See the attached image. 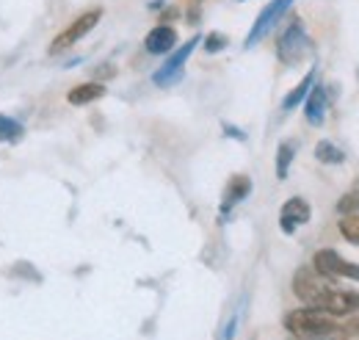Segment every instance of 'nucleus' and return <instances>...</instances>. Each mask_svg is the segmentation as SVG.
I'll use <instances>...</instances> for the list:
<instances>
[{
    "label": "nucleus",
    "mask_w": 359,
    "mask_h": 340,
    "mask_svg": "<svg viewBox=\"0 0 359 340\" xmlns=\"http://www.w3.org/2000/svg\"><path fill=\"white\" fill-rule=\"evenodd\" d=\"M293 294L302 299L307 307L323 310L326 315L343 318L359 313V294L357 291H343L334 285V280L318 274L313 266H304L293 277Z\"/></svg>",
    "instance_id": "f257e3e1"
},
{
    "label": "nucleus",
    "mask_w": 359,
    "mask_h": 340,
    "mask_svg": "<svg viewBox=\"0 0 359 340\" xmlns=\"http://www.w3.org/2000/svg\"><path fill=\"white\" fill-rule=\"evenodd\" d=\"M285 329L293 338L302 340H315V338H332V335H343L340 321L334 315H326L323 310L315 307H302V310H290L285 315Z\"/></svg>",
    "instance_id": "f03ea898"
},
{
    "label": "nucleus",
    "mask_w": 359,
    "mask_h": 340,
    "mask_svg": "<svg viewBox=\"0 0 359 340\" xmlns=\"http://www.w3.org/2000/svg\"><path fill=\"white\" fill-rule=\"evenodd\" d=\"M313 53V39L304 31V22L299 17H293L287 22V28L279 34L276 39V58L285 67H299L302 61H307V55Z\"/></svg>",
    "instance_id": "7ed1b4c3"
},
{
    "label": "nucleus",
    "mask_w": 359,
    "mask_h": 340,
    "mask_svg": "<svg viewBox=\"0 0 359 340\" xmlns=\"http://www.w3.org/2000/svg\"><path fill=\"white\" fill-rule=\"evenodd\" d=\"M196 44H202V37H199V34L191 37L185 44L175 47V50L169 53V58L163 61V67L152 75V84L161 86V89H169V86L180 84V81H182V72H185V61L191 58V53L196 50Z\"/></svg>",
    "instance_id": "20e7f679"
},
{
    "label": "nucleus",
    "mask_w": 359,
    "mask_h": 340,
    "mask_svg": "<svg viewBox=\"0 0 359 340\" xmlns=\"http://www.w3.org/2000/svg\"><path fill=\"white\" fill-rule=\"evenodd\" d=\"M102 20V8H89V11H83V14H78L55 39L50 44V53L55 55V53H64V50H69V47H75V44L81 42L86 34H91L94 28H97V22Z\"/></svg>",
    "instance_id": "39448f33"
},
{
    "label": "nucleus",
    "mask_w": 359,
    "mask_h": 340,
    "mask_svg": "<svg viewBox=\"0 0 359 340\" xmlns=\"http://www.w3.org/2000/svg\"><path fill=\"white\" fill-rule=\"evenodd\" d=\"M290 6H293V0H271L269 6L257 14V20H255V25H252V31H249V37H246L243 47H255V44L263 42L271 31L279 25V20L287 14Z\"/></svg>",
    "instance_id": "423d86ee"
},
{
    "label": "nucleus",
    "mask_w": 359,
    "mask_h": 340,
    "mask_svg": "<svg viewBox=\"0 0 359 340\" xmlns=\"http://www.w3.org/2000/svg\"><path fill=\"white\" fill-rule=\"evenodd\" d=\"M313 268L318 274L329 277V280H357L359 282V266L348 263L346 257H340L334 249H320L313 257Z\"/></svg>",
    "instance_id": "0eeeda50"
},
{
    "label": "nucleus",
    "mask_w": 359,
    "mask_h": 340,
    "mask_svg": "<svg viewBox=\"0 0 359 340\" xmlns=\"http://www.w3.org/2000/svg\"><path fill=\"white\" fill-rule=\"evenodd\" d=\"M310 218H313L310 202L302 200V197H290V200L282 205V211H279V227H282L285 235H293V233H296L299 227H304Z\"/></svg>",
    "instance_id": "6e6552de"
},
{
    "label": "nucleus",
    "mask_w": 359,
    "mask_h": 340,
    "mask_svg": "<svg viewBox=\"0 0 359 340\" xmlns=\"http://www.w3.org/2000/svg\"><path fill=\"white\" fill-rule=\"evenodd\" d=\"M175 47H177V31L172 25H163V22L155 25L144 39V50L149 55H169Z\"/></svg>",
    "instance_id": "1a4fd4ad"
},
{
    "label": "nucleus",
    "mask_w": 359,
    "mask_h": 340,
    "mask_svg": "<svg viewBox=\"0 0 359 340\" xmlns=\"http://www.w3.org/2000/svg\"><path fill=\"white\" fill-rule=\"evenodd\" d=\"M326 108H329V94H326V86L313 84L307 100H304V117L313 128H320L323 119H326Z\"/></svg>",
    "instance_id": "9d476101"
},
{
    "label": "nucleus",
    "mask_w": 359,
    "mask_h": 340,
    "mask_svg": "<svg viewBox=\"0 0 359 340\" xmlns=\"http://www.w3.org/2000/svg\"><path fill=\"white\" fill-rule=\"evenodd\" d=\"M252 194V180L246 174H235L224 188V200H222V216H229L232 208H238L246 197Z\"/></svg>",
    "instance_id": "9b49d317"
},
{
    "label": "nucleus",
    "mask_w": 359,
    "mask_h": 340,
    "mask_svg": "<svg viewBox=\"0 0 359 340\" xmlns=\"http://www.w3.org/2000/svg\"><path fill=\"white\" fill-rule=\"evenodd\" d=\"M100 97H105V86L100 84V81L75 86V89H69V94H67L69 105H89V103H97Z\"/></svg>",
    "instance_id": "f8f14e48"
},
{
    "label": "nucleus",
    "mask_w": 359,
    "mask_h": 340,
    "mask_svg": "<svg viewBox=\"0 0 359 340\" xmlns=\"http://www.w3.org/2000/svg\"><path fill=\"white\" fill-rule=\"evenodd\" d=\"M313 84H315V70H310L299 84H296V89L282 100V108L285 111H293L296 105H302L304 100H307V94H310V89H313Z\"/></svg>",
    "instance_id": "ddd939ff"
},
{
    "label": "nucleus",
    "mask_w": 359,
    "mask_h": 340,
    "mask_svg": "<svg viewBox=\"0 0 359 340\" xmlns=\"http://www.w3.org/2000/svg\"><path fill=\"white\" fill-rule=\"evenodd\" d=\"M296 150H299V144L296 141H282L279 147H276V177L279 180H285L287 177V171H290V164H293V158H296Z\"/></svg>",
    "instance_id": "4468645a"
},
{
    "label": "nucleus",
    "mask_w": 359,
    "mask_h": 340,
    "mask_svg": "<svg viewBox=\"0 0 359 340\" xmlns=\"http://www.w3.org/2000/svg\"><path fill=\"white\" fill-rule=\"evenodd\" d=\"M315 158L320 161V164H332V166H340L343 161H346V155H343V150L340 147H334L332 141H318L315 144Z\"/></svg>",
    "instance_id": "2eb2a0df"
},
{
    "label": "nucleus",
    "mask_w": 359,
    "mask_h": 340,
    "mask_svg": "<svg viewBox=\"0 0 359 340\" xmlns=\"http://www.w3.org/2000/svg\"><path fill=\"white\" fill-rule=\"evenodd\" d=\"M22 125L17 122V119H11V117H6V114H0V141H6V144H14V141H20L22 138Z\"/></svg>",
    "instance_id": "dca6fc26"
},
{
    "label": "nucleus",
    "mask_w": 359,
    "mask_h": 340,
    "mask_svg": "<svg viewBox=\"0 0 359 340\" xmlns=\"http://www.w3.org/2000/svg\"><path fill=\"white\" fill-rule=\"evenodd\" d=\"M340 235L359 247V213H346L340 218Z\"/></svg>",
    "instance_id": "f3484780"
},
{
    "label": "nucleus",
    "mask_w": 359,
    "mask_h": 340,
    "mask_svg": "<svg viewBox=\"0 0 359 340\" xmlns=\"http://www.w3.org/2000/svg\"><path fill=\"white\" fill-rule=\"evenodd\" d=\"M202 42H205L202 47H205L208 53H222L226 44H229V39H226V34H219V31H213V34H208Z\"/></svg>",
    "instance_id": "a211bd4d"
},
{
    "label": "nucleus",
    "mask_w": 359,
    "mask_h": 340,
    "mask_svg": "<svg viewBox=\"0 0 359 340\" xmlns=\"http://www.w3.org/2000/svg\"><path fill=\"white\" fill-rule=\"evenodd\" d=\"M235 327H238V313L226 321V327H224V335H222V340H232V335H235Z\"/></svg>",
    "instance_id": "6ab92c4d"
},
{
    "label": "nucleus",
    "mask_w": 359,
    "mask_h": 340,
    "mask_svg": "<svg viewBox=\"0 0 359 340\" xmlns=\"http://www.w3.org/2000/svg\"><path fill=\"white\" fill-rule=\"evenodd\" d=\"M224 130H226V136H232V138H238V141H246V133H243V130L232 128V125H224Z\"/></svg>",
    "instance_id": "aec40b11"
},
{
    "label": "nucleus",
    "mask_w": 359,
    "mask_h": 340,
    "mask_svg": "<svg viewBox=\"0 0 359 340\" xmlns=\"http://www.w3.org/2000/svg\"><path fill=\"white\" fill-rule=\"evenodd\" d=\"M180 11L177 8H175V6H169V8H166V11H163V14H161V22H163V25H166V22H169V20H175V17H177Z\"/></svg>",
    "instance_id": "412c9836"
},
{
    "label": "nucleus",
    "mask_w": 359,
    "mask_h": 340,
    "mask_svg": "<svg viewBox=\"0 0 359 340\" xmlns=\"http://www.w3.org/2000/svg\"><path fill=\"white\" fill-rule=\"evenodd\" d=\"M205 0H188V8H199Z\"/></svg>",
    "instance_id": "4be33fe9"
},
{
    "label": "nucleus",
    "mask_w": 359,
    "mask_h": 340,
    "mask_svg": "<svg viewBox=\"0 0 359 340\" xmlns=\"http://www.w3.org/2000/svg\"><path fill=\"white\" fill-rule=\"evenodd\" d=\"M315 340H348V338H337V335H332V338H315Z\"/></svg>",
    "instance_id": "5701e85b"
}]
</instances>
